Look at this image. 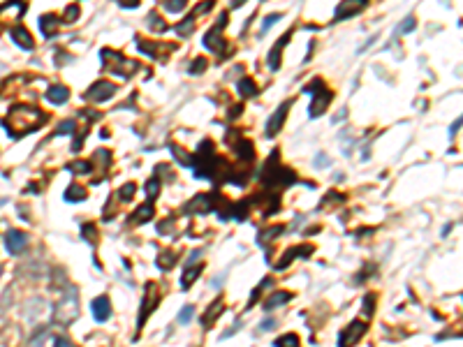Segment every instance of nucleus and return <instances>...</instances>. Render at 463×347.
Returning <instances> with one entry per match:
<instances>
[{"instance_id":"nucleus-32","label":"nucleus","mask_w":463,"mask_h":347,"mask_svg":"<svg viewBox=\"0 0 463 347\" xmlns=\"http://www.w3.org/2000/svg\"><path fill=\"white\" fill-rule=\"evenodd\" d=\"M276 322L274 319H266V322H262V331H266V329H274Z\"/></svg>"},{"instance_id":"nucleus-17","label":"nucleus","mask_w":463,"mask_h":347,"mask_svg":"<svg viewBox=\"0 0 463 347\" xmlns=\"http://www.w3.org/2000/svg\"><path fill=\"white\" fill-rule=\"evenodd\" d=\"M176 259H178L176 252H162V255L158 257V266L160 269H172V264H174Z\"/></svg>"},{"instance_id":"nucleus-7","label":"nucleus","mask_w":463,"mask_h":347,"mask_svg":"<svg viewBox=\"0 0 463 347\" xmlns=\"http://www.w3.org/2000/svg\"><path fill=\"white\" fill-rule=\"evenodd\" d=\"M211 208H213L211 195H199L185 206V211H195V213H206V211H211Z\"/></svg>"},{"instance_id":"nucleus-34","label":"nucleus","mask_w":463,"mask_h":347,"mask_svg":"<svg viewBox=\"0 0 463 347\" xmlns=\"http://www.w3.org/2000/svg\"><path fill=\"white\" fill-rule=\"evenodd\" d=\"M322 165H329V160H326V158H322V155H320V158H318V167H322Z\"/></svg>"},{"instance_id":"nucleus-4","label":"nucleus","mask_w":463,"mask_h":347,"mask_svg":"<svg viewBox=\"0 0 463 347\" xmlns=\"http://www.w3.org/2000/svg\"><path fill=\"white\" fill-rule=\"evenodd\" d=\"M116 93V86L114 83H95L91 91L86 93V98L88 100H95V102H105V100H109L111 95Z\"/></svg>"},{"instance_id":"nucleus-3","label":"nucleus","mask_w":463,"mask_h":347,"mask_svg":"<svg viewBox=\"0 0 463 347\" xmlns=\"http://www.w3.org/2000/svg\"><path fill=\"white\" fill-rule=\"evenodd\" d=\"M158 299H160V296H158V289H155V285H153V282H148V285H146L144 306H142V308H144V312H142V317H139V326L144 324V322H146V317L151 315L153 306H158Z\"/></svg>"},{"instance_id":"nucleus-9","label":"nucleus","mask_w":463,"mask_h":347,"mask_svg":"<svg viewBox=\"0 0 463 347\" xmlns=\"http://www.w3.org/2000/svg\"><path fill=\"white\" fill-rule=\"evenodd\" d=\"M364 5H366V0H345L341 7H338V12H336V19L357 14V12H361V7H364Z\"/></svg>"},{"instance_id":"nucleus-27","label":"nucleus","mask_w":463,"mask_h":347,"mask_svg":"<svg viewBox=\"0 0 463 347\" xmlns=\"http://www.w3.org/2000/svg\"><path fill=\"white\" fill-rule=\"evenodd\" d=\"M68 169H70V172H81V174H88V172H91V165H88V162H74V165H70Z\"/></svg>"},{"instance_id":"nucleus-25","label":"nucleus","mask_w":463,"mask_h":347,"mask_svg":"<svg viewBox=\"0 0 463 347\" xmlns=\"http://www.w3.org/2000/svg\"><path fill=\"white\" fill-rule=\"evenodd\" d=\"M132 195H135V185H132V183H128V185H123V188L118 190V197H123L125 202L132 199Z\"/></svg>"},{"instance_id":"nucleus-5","label":"nucleus","mask_w":463,"mask_h":347,"mask_svg":"<svg viewBox=\"0 0 463 347\" xmlns=\"http://www.w3.org/2000/svg\"><path fill=\"white\" fill-rule=\"evenodd\" d=\"M26 243H28V236L21 234V232H7V234H5V248H7L12 255H19V252L26 248Z\"/></svg>"},{"instance_id":"nucleus-1","label":"nucleus","mask_w":463,"mask_h":347,"mask_svg":"<svg viewBox=\"0 0 463 347\" xmlns=\"http://www.w3.org/2000/svg\"><path fill=\"white\" fill-rule=\"evenodd\" d=\"M304 93H313V102H311V109H308V113H311V118H318L320 113L326 109V104H329V100H331V93L324 91L322 81H313L311 86H304Z\"/></svg>"},{"instance_id":"nucleus-8","label":"nucleus","mask_w":463,"mask_h":347,"mask_svg":"<svg viewBox=\"0 0 463 347\" xmlns=\"http://www.w3.org/2000/svg\"><path fill=\"white\" fill-rule=\"evenodd\" d=\"M287 109H289V102H285V104H281V109L274 113V118H271V121H269V125H266V135H269V137H274L276 132L283 128V118H285Z\"/></svg>"},{"instance_id":"nucleus-29","label":"nucleus","mask_w":463,"mask_h":347,"mask_svg":"<svg viewBox=\"0 0 463 347\" xmlns=\"http://www.w3.org/2000/svg\"><path fill=\"white\" fill-rule=\"evenodd\" d=\"M81 232H84V236L88 239V241L95 243V227H93V225H86L84 229H81Z\"/></svg>"},{"instance_id":"nucleus-23","label":"nucleus","mask_w":463,"mask_h":347,"mask_svg":"<svg viewBox=\"0 0 463 347\" xmlns=\"http://www.w3.org/2000/svg\"><path fill=\"white\" fill-rule=\"evenodd\" d=\"M218 312H220V301H215V306H211V310H209V312L204 315V319H202V324L209 326V322H211V317H215Z\"/></svg>"},{"instance_id":"nucleus-22","label":"nucleus","mask_w":463,"mask_h":347,"mask_svg":"<svg viewBox=\"0 0 463 347\" xmlns=\"http://www.w3.org/2000/svg\"><path fill=\"white\" fill-rule=\"evenodd\" d=\"M281 232H283V227H271V229H266V232H262V236H259V241L264 243L266 239L271 241V239H276V236L281 234Z\"/></svg>"},{"instance_id":"nucleus-2","label":"nucleus","mask_w":463,"mask_h":347,"mask_svg":"<svg viewBox=\"0 0 463 347\" xmlns=\"http://www.w3.org/2000/svg\"><path fill=\"white\" fill-rule=\"evenodd\" d=\"M68 296H70V301H61V306H58V310H56V319H58V322H65V324H70V322H72V319L79 315L76 289H72V287H70V289H68Z\"/></svg>"},{"instance_id":"nucleus-13","label":"nucleus","mask_w":463,"mask_h":347,"mask_svg":"<svg viewBox=\"0 0 463 347\" xmlns=\"http://www.w3.org/2000/svg\"><path fill=\"white\" fill-rule=\"evenodd\" d=\"M289 299H292V294H287V292H276L274 296H269L264 301V308L266 310H274L276 306H281V303H287Z\"/></svg>"},{"instance_id":"nucleus-24","label":"nucleus","mask_w":463,"mask_h":347,"mask_svg":"<svg viewBox=\"0 0 463 347\" xmlns=\"http://www.w3.org/2000/svg\"><path fill=\"white\" fill-rule=\"evenodd\" d=\"M274 345H299V338H296L294 333H289V336H283V338H278Z\"/></svg>"},{"instance_id":"nucleus-10","label":"nucleus","mask_w":463,"mask_h":347,"mask_svg":"<svg viewBox=\"0 0 463 347\" xmlns=\"http://www.w3.org/2000/svg\"><path fill=\"white\" fill-rule=\"evenodd\" d=\"M361 333H364V324H361V322H355V324H350L348 331L341 333L338 343H341V345H350V343H355V340H357Z\"/></svg>"},{"instance_id":"nucleus-28","label":"nucleus","mask_w":463,"mask_h":347,"mask_svg":"<svg viewBox=\"0 0 463 347\" xmlns=\"http://www.w3.org/2000/svg\"><path fill=\"white\" fill-rule=\"evenodd\" d=\"M172 151H174V155H178V158H181V160H178L181 165H190V155H188V153H183L181 148H176V146H172Z\"/></svg>"},{"instance_id":"nucleus-31","label":"nucleus","mask_w":463,"mask_h":347,"mask_svg":"<svg viewBox=\"0 0 463 347\" xmlns=\"http://www.w3.org/2000/svg\"><path fill=\"white\" fill-rule=\"evenodd\" d=\"M183 7V0H169V2H167V9H172V12H174V9H181Z\"/></svg>"},{"instance_id":"nucleus-15","label":"nucleus","mask_w":463,"mask_h":347,"mask_svg":"<svg viewBox=\"0 0 463 347\" xmlns=\"http://www.w3.org/2000/svg\"><path fill=\"white\" fill-rule=\"evenodd\" d=\"M65 199H68V202H79V199H86V190L79 188V185H70V188L65 190Z\"/></svg>"},{"instance_id":"nucleus-26","label":"nucleus","mask_w":463,"mask_h":347,"mask_svg":"<svg viewBox=\"0 0 463 347\" xmlns=\"http://www.w3.org/2000/svg\"><path fill=\"white\" fill-rule=\"evenodd\" d=\"M192 312H195V308H192V306H185V308L181 310V315H178V322H181V324H188Z\"/></svg>"},{"instance_id":"nucleus-12","label":"nucleus","mask_w":463,"mask_h":347,"mask_svg":"<svg viewBox=\"0 0 463 347\" xmlns=\"http://www.w3.org/2000/svg\"><path fill=\"white\" fill-rule=\"evenodd\" d=\"M12 39H14L21 49H33V37L23 31V28H14V31H12Z\"/></svg>"},{"instance_id":"nucleus-6","label":"nucleus","mask_w":463,"mask_h":347,"mask_svg":"<svg viewBox=\"0 0 463 347\" xmlns=\"http://www.w3.org/2000/svg\"><path fill=\"white\" fill-rule=\"evenodd\" d=\"M109 315H111L109 299H107V296H98V299L93 301V317H95V322H107Z\"/></svg>"},{"instance_id":"nucleus-14","label":"nucleus","mask_w":463,"mask_h":347,"mask_svg":"<svg viewBox=\"0 0 463 347\" xmlns=\"http://www.w3.org/2000/svg\"><path fill=\"white\" fill-rule=\"evenodd\" d=\"M199 273H202V266H188V269H185V273H183V278H181V287H183V289H188V287L192 285V280L199 278Z\"/></svg>"},{"instance_id":"nucleus-18","label":"nucleus","mask_w":463,"mask_h":347,"mask_svg":"<svg viewBox=\"0 0 463 347\" xmlns=\"http://www.w3.org/2000/svg\"><path fill=\"white\" fill-rule=\"evenodd\" d=\"M39 23H42V33H44V35H49V37H51L53 33H56V31H53V26H56V19H53L51 14H49V16H42V19H39Z\"/></svg>"},{"instance_id":"nucleus-19","label":"nucleus","mask_w":463,"mask_h":347,"mask_svg":"<svg viewBox=\"0 0 463 347\" xmlns=\"http://www.w3.org/2000/svg\"><path fill=\"white\" fill-rule=\"evenodd\" d=\"M158 190H160V181H158V178H151V181L146 183V195H148V202H153V199H155Z\"/></svg>"},{"instance_id":"nucleus-21","label":"nucleus","mask_w":463,"mask_h":347,"mask_svg":"<svg viewBox=\"0 0 463 347\" xmlns=\"http://www.w3.org/2000/svg\"><path fill=\"white\" fill-rule=\"evenodd\" d=\"M239 91H241V95H255V83L252 81H248V79H243L241 83H239Z\"/></svg>"},{"instance_id":"nucleus-30","label":"nucleus","mask_w":463,"mask_h":347,"mask_svg":"<svg viewBox=\"0 0 463 347\" xmlns=\"http://www.w3.org/2000/svg\"><path fill=\"white\" fill-rule=\"evenodd\" d=\"M190 26H192V16H190V19H185V21H183L181 26L176 28V31L181 33V35H188V33H190Z\"/></svg>"},{"instance_id":"nucleus-20","label":"nucleus","mask_w":463,"mask_h":347,"mask_svg":"<svg viewBox=\"0 0 463 347\" xmlns=\"http://www.w3.org/2000/svg\"><path fill=\"white\" fill-rule=\"evenodd\" d=\"M74 128H76L74 121H63L61 125H58V130H56V135H72Z\"/></svg>"},{"instance_id":"nucleus-11","label":"nucleus","mask_w":463,"mask_h":347,"mask_svg":"<svg viewBox=\"0 0 463 347\" xmlns=\"http://www.w3.org/2000/svg\"><path fill=\"white\" fill-rule=\"evenodd\" d=\"M70 95V91L65 88V86H51L49 91H46V100L49 102H53V104H61V102H65Z\"/></svg>"},{"instance_id":"nucleus-33","label":"nucleus","mask_w":463,"mask_h":347,"mask_svg":"<svg viewBox=\"0 0 463 347\" xmlns=\"http://www.w3.org/2000/svg\"><path fill=\"white\" fill-rule=\"evenodd\" d=\"M278 19H281V16H271V19H266V21H264V31L269 28V26H274V23L278 21Z\"/></svg>"},{"instance_id":"nucleus-16","label":"nucleus","mask_w":463,"mask_h":347,"mask_svg":"<svg viewBox=\"0 0 463 347\" xmlns=\"http://www.w3.org/2000/svg\"><path fill=\"white\" fill-rule=\"evenodd\" d=\"M151 215H153V206H151V202H148V204H144L142 208H137V211H135V220H137V222H146V220H151Z\"/></svg>"}]
</instances>
